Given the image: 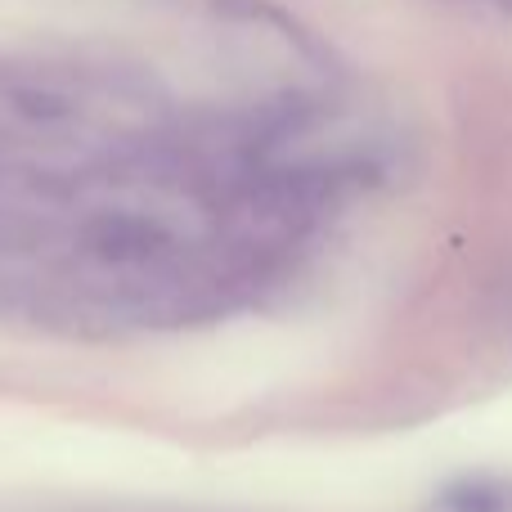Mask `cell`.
<instances>
[{"label":"cell","mask_w":512,"mask_h":512,"mask_svg":"<svg viewBox=\"0 0 512 512\" xmlns=\"http://www.w3.org/2000/svg\"><path fill=\"white\" fill-rule=\"evenodd\" d=\"M499 5H512V0H499Z\"/></svg>","instance_id":"obj_1"}]
</instances>
